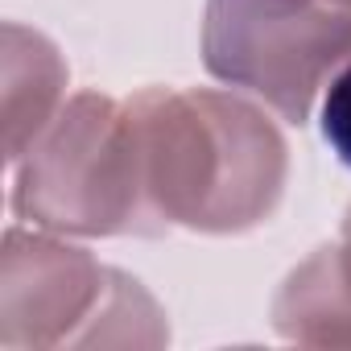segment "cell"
Instances as JSON below:
<instances>
[{
    "label": "cell",
    "mask_w": 351,
    "mask_h": 351,
    "mask_svg": "<svg viewBox=\"0 0 351 351\" xmlns=\"http://www.w3.org/2000/svg\"><path fill=\"white\" fill-rule=\"evenodd\" d=\"M145 191L165 228L240 236L269 223L289 186V145L261 99L219 87L128 95Z\"/></svg>",
    "instance_id": "obj_1"
},
{
    "label": "cell",
    "mask_w": 351,
    "mask_h": 351,
    "mask_svg": "<svg viewBox=\"0 0 351 351\" xmlns=\"http://www.w3.org/2000/svg\"><path fill=\"white\" fill-rule=\"evenodd\" d=\"M13 215L58 236H161L128 99L79 91L13 165Z\"/></svg>",
    "instance_id": "obj_2"
},
{
    "label": "cell",
    "mask_w": 351,
    "mask_h": 351,
    "mask_svg": "<svg viewBox=\"0 0 351 351\" xmlns=\"http://www.w3.org/2000/svg\"><path fill=\"white\" fill-rule=\"evenodd\" d=\"M203 66L302 128L351 66V0H207Z\"/></svg>",
    "instance_id": "obj_3"
},
{
    "label": "cell",
    "mask_w": 351,
    "mask_h": 351,
    "mask_svg": "<svg viewBox=\"0 0 351 351\" xmlns=\"http://www.w3.org/2000/svg\"><path fill=\"white\" fill-rule=\"evenodd\" d=\"M112 269L58 232L9 228L0 244V347H87Z\"/></svg>",
    "instance_id": "obj_4"
},
{
    "label": "cell",
    "mask_w": 351,
    "mask_h": 351,
    "mask_svg": "<svg viewBox=\"0 0 351 351\" xmlns=\"http://www.w3.org/2000/svg\"><path fill=\"white\" fill-rule=\"evenodd\" d=\"M0 95H5V161L17 165L34 141L50 128V120L66 104V58L62 50L21 21H5L0 29Z\"/></svg>",
    "instance_id": "obj_5"
},
{
    "label": "cell",
    "mask_w": 351,
    "mask_h": 351,
    "mask_svg": "<svg viewBox=\"0 0 351 351\" xmlns=\"http://www.w3.org/2000/svg\"><path fill=\"white\" fill-rule=\"evenodd\" d=\"M273 330L302 347H351V244L314 248L273 293Z\"/></svg>",
    "instance_id": "obj_6"
},
{
    "label": "cell",
    "mask_w": 351,
    "mask_h": 351,
    "mask_svg": "<svg viewBox=\"0 0 351 351\" xmlns=\"http://www.w3.org/2000/svg\"><path fill=\"white\" fill-rule=\"evenodd\" d=\"M169 343V322L161 302L132 277L112 269V285L104 298V310L87 335V347H145L157 351Z\"/></svg>",
    "instance_id": "obj_7"
},
{
    "label": "cell",
    "mask_w": 351,
    "mask_h": 351,
    "mask_svg": "<svg viewBox=\"0 0 351 351\" xmlns=\"http://www.w3.org/2000/svg\"><path fill=\"white\" fill-rule=\"evenodd\" d=\"M318 124H322V141L330 145V153L351 169V66H343L326 83Z\"/></svg>",
    "instance_id": "obj_8"
},
{
    "label": "cell",
    "mask_w": 351,
    "mask_h": 351,
    "mask_svg": "<svg viewBox=\"0 0 351 351\" xmlns=\"http://www.w3.org/2000/svg\"><path fill=\"white\" fill-rule=\"evenodd\" d=\"M343 240L351 244V203H347V211H343Z\"/></svg>",
    "instance_id": "obj_9"
}]
</instances>
